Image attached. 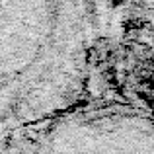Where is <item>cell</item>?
Instances as JSON below:
<instances>
[{"label":"cell","mask_w":154,"mask_h":154,"mask_svg":"<svg viewBox=\"0 0 154 154\" xmlns=\"http://www.w3.org/2000/svg\"><path fill=\"white\" fill-rule=\"evenodd\" d=\"M39 154H154V117L135 111L70 115L49 129Z\"/></svg>","instance_id":"obj_2"},{"label":"cell","mask_w":154,"mask_h":154,"mask_svg":"<svg viewBox=\"0 0 154 154\" xmlns=\"http://www.w3.org/2000/svg\"><path fill=\"white\" fill-rule=\"evenodd\" d=\"M76 55V0H0V125L55 103Z\"/></svg>","instance_id":"obj_1"}]
</instances>
